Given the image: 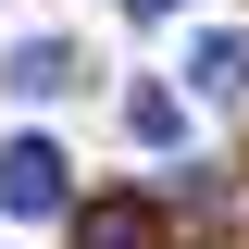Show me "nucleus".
<instances>
[{"mask_svg": "<svg viewBox=\"0 0 249 249\" xmlns=\"http://www.w3.org/2000/svg\"><path fill=\"white\" fill-rule=\"evenodd\" d=\"M0 212H75V175H62L50 137H13L0 150Z\"/></svg>", "mask_w": 249, "mask_h": 249, "instance_id": "1", "label": "nucleus"}, {"mask_svg": "<svg viewBox=\"0 0 249 249\" xmlns=\"http://www.w3.org/2000/svg\"><path fill=\"white\" fill-rule=\"evenodd\" d=\"M75 249H162V199H137V187L75 199Z\"/></svg>", "mask_w": 249, "mask_h": 249, "instance_id": "2", "label": "nucleus"}, {"mask_svg": "<svg viewBox=\"0 0 249 249\" xmlns=\"http://www.w3.org/2000/svg\"><path fill=\"white\" fill-rule=\"evenodd\" d=\"M75 75H88V62L62 50V37H25V50L0 62V88H13V100H62V88H75Z\"/></svg>", "mask_w": 249, "mask_h": 249, "instance_id": "3", "label": "nucleus"}, {"mask_svg": "<svg viewBox=\"0 0 249 249\" xmlns=\"http://www.w3.org/2000/svg\"><path fill=\"white\" fill-rule=\"evenodd\" d=\"M187 88H199V100H237V88H249V37H224V25H212L199 50H187Z\"/></svg>", "mask_w": 249, "mask_h": 249, "instance_id": "4", "label": "nucleus"}, {"mask_svg": "<svg viewBox=\"0 0 249 249\" xmlns=\"http://www.w3.org/2000/svg\"><path fill=\"white\" fill-rule=\"evenodd\" d=\"M124 124H137V150H175V137H187V100H175V88H137Z\"/></svg>", "mask_w": 249, "mask_h": 249, "instance_id": "5", "label": "nucleus"}]
</instances>
